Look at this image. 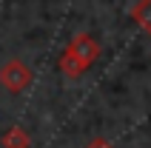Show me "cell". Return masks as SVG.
I'll use <instances>...</instances> for the list:
<instances>
[{"label":"cell","mask_w":151,"mask_h":148,"mask_svg":"<svg viewBox=\"0 0 151 148\" xmlns=\"http://www.w3.org/2000/svg\"><path fill=\"white\" fill-rule=\"evenodd\" d=\"M32 80H34V74H32V68L26 66L23 60H6V63L0 66V85L6 91H12V94L26 91L32 85Z\"/></svg>","instance_id":"obj_1"},{"label":"cell","mask_w":151,"mask_h":148,"mask_svg":"<svg viewBox=\"0 0 151 148\" xmlns=\"http://www.w3.org/2000/svg\"><path fill=\"white\" fill-rule=\"evenodd\" d=\"M66 54L74 63H80L83 68H88V63H94V57L100 54V46H97V40H94L91 34H86V32H80L74 37V40L68 43V49H66Z\"/></svg>","instance_id":"obj_2"},{"label":"cell","mask_w":151,"mask_h":148,"mask_svg":"<svg viewBox=\"0 0 151 148\" xmlns=\"http://www.w3.org/2000/svg\"><path fill=\"white\" fill-rule=\"evenodd\" d=\"M0 142H3V148H29V145H32L29 131H26V128H20V125H12V128L0 137Z\"/></svg>","instance_id":"obj_3"},{"label":"cell","mask_w":151,"mask_h":148,"mask_svg":"<svg viewBox=\"0 0 151 148\" xmlns=\"http://www.w3.org/2000/svg\"><path fill=\"white\" fill-rule=\"evenodd\" d=\"M86 148H111V145H109V142H103V140H94V142H88Z\"/></svg>","instance_id":"obj_4"}]
</instances>
